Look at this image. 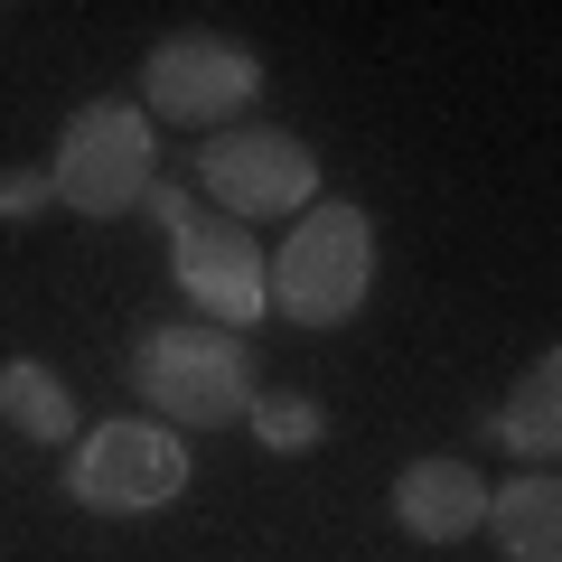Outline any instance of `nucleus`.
Segmentation results:
<instances>
[{
  "mask_svg": "<svg viewBox=\"0 0 562 562\" xmlns=\"http://www.w3.org/2000/svg\"><path fill=\"white\" fill-rule=\"evenodd\" d=\"M150 113L140 103H85L66 122L57 160H47V188H57L76 216H122V206L150 198Z\"/></svg>",
  "mask_w": 562,
  "mask_h": 562,
  "instance_id": "3",
  "label": "nucleus"
},
{
  "mask_svg": "<svg viewBox=\"0 0 562 562\" xmlns=\"http://www.w3.org/2000/svg\"><path fill=\"white\" fill-rule=\"evenodd\" d=\"M140 206L160 216V235H179V225L198 216V198H188V188H160V179H150V198H140Z\"/></svg>",
  "mask_w": 562,
  "mask_h": 562,
  "instance_id": "14",
  "label": "nucleus"
},
{
  "mask_svg": "<svg viewBox=\"0 0 562 562\" xmlns=\"http://www.w3.org/2000/svg\"><path fill=\"white\" fill-rule=\"evenodd\" d=\"M169 244H179V291L206 310V328L235 338L244 319H262V254L235 216H188Z\"/></svg>",
  "mask_w": 562,
  "mask_h": 562,
  "instance_id": "7",
  "label": "nucleus"
},
{
  "mask_svg": "<svg viewBox=\"0 0 562 562\" xmlns=\"http://www.w3.org/2000/svg\"><path fill=\"white\" fill-rule=\"evenodd\" d=\"M0 413L20 422L29 441H66V431H76V403H66V384L47 375V366H29V357L0 366Z\"/></svg>",
  "mask_w": 562,
  "mask_h": 562,
  "instance_id": "11",
  "label": "nucleus"
},
{
  "mask_svg": "<svg viewBox=\"0 0 562 562\" xmlns=\"http://www.w3.org/2000/svg\"><path fill=\"white\" fill-rule=\"evenodd\" d=\"M254 85H262V66L225 38H169L140 66V103L160 122H225V113L254 103Z\"/></svg>",
  "mask_w": 562,
  "mask_h": 562,
  "instance_id": "6",
  "label": "nucleus"
},
{
  "mask_svg": "<svg viewBox=\"0 0 562 562\" xmlns=\"http://www.w3.org/2000/svg\"><path fill=\"white\" fill-rule=\"evenodd\" d=\"M198 188L235 225H254V216H281V206H310L319 160H310V140H291V132H216L198 150Z\"/></svg>",
  "mask_w": 562,
  "mask_h": 562,
  "instance_id": "5",
  "label": "nucleus"
},
{
  "mask_svg": "<svg viewBox=\"0 0 562 562\" xmlns=\"http://www.w3.org/2000/svg\"><path fill=\"white\" fill-rule=\"evenodd\" d=\"M132 384L160 403L169 422H198V431L254 413V357H244V338H225V328H160V338H140Z\"/></svg>",
  "mask_w": 562,
  "mask_h": 562,
  "instance_id": "2",
  "label": "nucleus"
},
{
  "mask_svg": "<svg viewBox=\"0 0 562 562\" xmlns=\"http://www.w3.org/2000/svg\"><path fill=\"white\" fill-rule=\"evenodd\" d=\"M479 525H497V543L516 562H562V487H553V469H525L516 487H497Z\"/></svg>",
  "mask_w": 562,
  "mask_h": 562,
  "instance_id": "9",
  "label": "nucleus"
},
{
  "mask_svg": "<svg viewBox=\"0 0 562 562\" xmlns=\"http://www.w3.org/2000/svg\"><path fill=\"white\" fill-rule=\"evenodd\" d=\"M497 441L553 469V450H562V357H553V347L516 375V394H506V413H497Z\"/></svg>",
  "mask_w": 562,
  "mask_h": 562,
  "instance_id": "10",
  "label": "nucleus"
},
{
  "mask_svg": "<svg viewBox=\"0 0 562 562\" xmlns=\"http://www.w3.org/2000/svg\"><path fill=\"white\" fill-rule=\"evenodd\" d=\"M47 198H57V188H47V169H20V179H0V216H38Z\"/></svg>",
  "mask_w": 562,
  "mask_h": 562,
  "instance_id": "13",
  "label": "nucleus"
},
{
  "mask_svg": "<svg viewBox=\"0 0 562 562\" xmlns=\"http://www.w3.org/2000/svg\"><path fill=\"white\" fill-rule=\"evenodd\" d=\"M366 281H375V225H366V206L319 198L291 225V244H272L262 301H272L281 319H301V328H338V319H357Z\"/></svg>",
  "mask_w": 562,
  "mask_h": 562,
  "instance_id": "1",
  "label": "nucleus"
},
{
  "mask_svg": "<svg viewBox=\"0 0 562 562\" xmlns=\"http://www.w3.org/2000/svg\"><path fill=\"white\" fill-rule=\"evenodd\" d=\"M254 431L272 450H310L328 431V413H319V403H301V394H254Z\"/></svg>",
  "mask_w": 562,
  "mask_h": 562,
  "instance_id": "12",
  "label": "nucleus"
},
{
  "mask_svg": "<svg viewBox=\"0 0 562 562\" xmlns=\"http://www.w3.org/2000/svg\"><path fill=\"white\" fill-rule=\"evenodd\" d=\"M479 516H487V487H479L469 460H413V469H403V487H394V525H403V535L460 543Z\"/></svg>",
  "mask_w": 562,
  "mask_h": 562,
  "instance_id": "8",
  "label": "nucleus"
},
{
  "mask_svg": "<svg viewBox=\"0 0 562 562\" xmlns=\"http://www.w3.org/2000/svg\"><path fill=\"white\" fill-rule=\"evenodd\" d=\"M188 487V450L169 441L160 422H103L94 441L66 469V497L103 506V516H140V506H169Z\"/></svg>",
  "mask_w": 562,
  "mask_h": 562,
  "instance_id": "4",
  "label": "nucleus"
}]
</instances>
